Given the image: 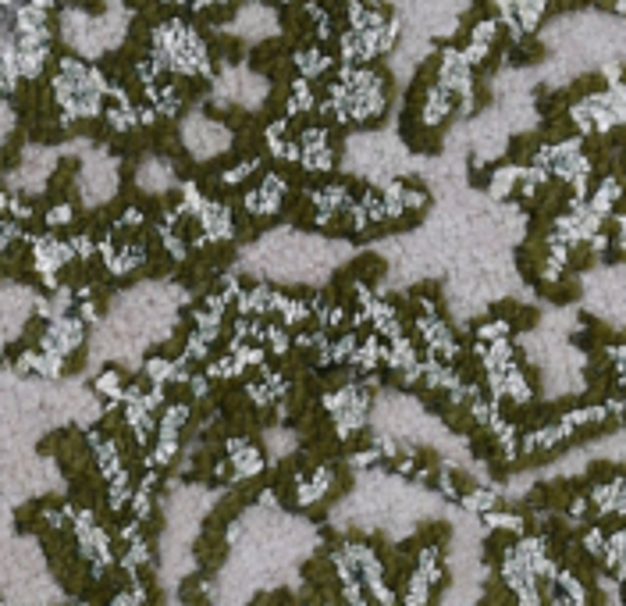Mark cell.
<instances>
[{
    "label": "cell",
    "mask_w": 626,
    "mask_h": 606,
    "mask_svg": "<svg viewBox=\"0 0 626 606\" xmlns=\"http://www.w3.org/2000/svg\"><path fill=\"white\" fill-rule=\"evenodd\" d=\"M335 485V475L332 468H313L310 475H299L295 478V507H313L321 503Z\"/></svg>",
    "instance_id": "ba28073f"
},
{
    "label": "cell",
    "mask_w": 626,
    "mask_h": 606,
    "mask_svg": "<svg viewBox=\"0 0 626 606\" xmlns=\"http://www.w3.org/2000/svg\"><path fill=\"white\" fill-rule=\"evenodd\" d=\"M7 204H11V196H7L4 189H0V211H7Z\"/></svg>",
    "instance_id": "ac0fdd59"
},
{
    "label": "cell",
    "mask_w": 626,
    "mask_h": 606,
    "mask_svg": "<svg viewBox=\"0 0 626 606\" xmlns=\"http://www.w3.org/2000/svg\"><path fill=\"white\" fill-rule=\"evenodd\" d=\"M200 229H203V242L228 240V236L235 232L231 211H228L225 204H218V200H207V207L200 211Z\"/></svg>",
    "instance_id": "9c48e42d"
},
{
    "label": "cell",
    "mask_w": 626,
    "mask_h": 606,
    "mask_svg": "<svg viewBox=\"0 0 626 606\" xmlns=\"http://www.w3.org/2000/svg\"><path fill=\"white\" fill-rule=\"evenodd\" d=\"M71 528H75V539H79L82 556H86L97 571L111 567L114 563V543H111V535L97 525V514H93V510H75Z\"/></svg>",
    "instance_id": "7a4b0ae2"
},
{
    "label": "cell",
    "mask_w": 626,
    "mask_h": 606,
    "mask_svg": "<svg viewBox=\"0 0 626 606\" xmlns=\"http://www.w3.org/2000/svg\"><path fill=\"white\" fill-rule=\"evenodd\" d=\"M285 200V182L278 175H264L257 189L246 193V211L249 214H275Z\"/></svg>",
    "instance_id": "52a82bcc"
},
{
    "label": "cell",
    "mask_w": 626,
    "mask_h": 606,
    "mask_svg": "<svg viewBox=\"0 0 626 606\" xmlns=\"http://www.w3.org/2000/svg\"><path fill=\"white\" fill-rule=\"evenodd\" d=\"M71 222V207L68 204H54L51 211H47V225L51 229H61V225H68Z\"/></svg>",
    "instance_id": "2e32d148"
},
{
    "label": "cell",
    "mask_w": 626,
    "mask_h": 606,
    "mask_svg": "<svg viewBox=\"0 0 626 606\" xmlns=\"http://www.w3.org/2000/svg\"><path fill=\"white\" fill-rule=\"evenodd\" d=\"M185 143H189V150H192L196 157H214V154L228 150L231 136H228V128L214 125V121L192 118L185 125Z\"/></svg>",
    "instance_id": "5b68a950"
},
{
    "label": "cell",
    "mask_w": 626,
    "mask_h": 606,
    "mask_svg": "<svg viewBox=\"0 0 626 606\" xmlns=\"http://www.w3.org/2000/svg\"><path fill=\"white\" fill-rule=\"evenodd\" d=\"M267 446H271V457H282V453H288L295 446V435L285 431V428H271L267 431Z\"/></svg>",
    "instance_id": "4fadbf2b"
},
{
    "label": "cell",
    "mask_w": 626,
    "mask_h": 606,
    "mask_svg": "<svg viewBox=\"0 0 626 606\" xmlns=\"http://www.w3.org/2000/svg\"><path fill=\"white\" fill-rule=\"evenodd\" d=\"M321 407L328 411V418L335 421V431L341 439H352L360 428H367L374 407H370V393L367 385H341L321 396Z\"/></svg>",
    "instance_id": "6da1fadb"
},
{
    "label": "cell",
    "mask_w": 626,
    "mask_h": 606,
    "mask_svg": "<svg viewBox=\"0 0 626 606\" xmlns=\"http://www.w3.org/2000/svg\"><path fill=\"white\" fill-rule=\"evenodd\" d=\"M86 339V321L75 317V314H64V317H54L40 339V350L43 354H54V357H71Z\"/></svg>",
    "instance_id": "277c9868"
},
{
    "label": "cell",
    "mask_w": 626,
    "mask_h": 606,
    "mask_svg": "<svg viewBox=\"0 0 626 606\" xmlns=\"http://www.w3.org/2000/svg\"><path fill=\"white\" fill-rule=\"evenodd\" d=\"M431 592H434V585L420 571H413L406 582V592H402V606H431Z\"/></svg>",
    "instance_id": "7c38bea8"
},
{
    "label": "cell",
    "mask_w": 626,
    "mask_h": 606,
    "mask_svg": "<svg viewBox=\"0 0 626 606\" xmlns=\"http://www.w3.org/2000/svg\"><path fill=\"white\" fill-rule=\"evenodd\" d=\"M68 260H75V253H71V246L64 240H57V236H33V268L43 279L47 289H61L57 286V271Z\"/></svg>",
    "instance_id": "3957f363"
},
{
    "label": "cell",
    "mask_w": 626,
    "mask_h": 606,
    "mask_svg": "<svg viewBox=\"0 0 626 606\" xmlns=\"http://www.w3.org/2000/svg\"><path fill=\"white\" fill-rule=\"evenodd\" d=\"M146 600V589L143 585H132V589H125V592H117L111 600V606H139Z\"/></svg>",
    "instance_id": "9a60e30c"
},
{
    "label": "cell",
    "mask_w": 626,
    "mask_h": 606,
    "mask_svg": "<svg viewBox=\"0 0 626 606\" xmlns=\"http://www.w3.org/2000/svg\"><path fill=\"white\" fill-rule=\"evenodd\" d=\"M249 172H257V161H242L238 168H228L221 179H225L228 185H238V182H246V175H249Z\"/></svg>",
    "instance_id": "e0dca14e"
},
{
    "label": "cell",
    "mask_w": 626,
    "mask_h": 606,
    "mask_svg": "<svg viewBox=\"0 0 626 606\" xmlns=\"http://www.w3.org/2000/svg\"><path fill=\"white\" fill-rule=\"evenodd\" d=\"M61 371H64V357H54V354H43V350H40V357H36V371H33V374L57 378Z\"/></svg>",
    "instance_id": "5bb4252c"
},
{
    "label": "cell",
    "mask_w": 626,
    "mask_h": 606,
    "mask_svg": "<svg viewBox=\"0 0 626 606\" xmlns=\"http://www.w3.org/2000/svg\"><path fill=\"white\" fill-rule=\"evenodd\" d=\"M0 606H7V603H4V600H0Z\"/></svg>",
    "instance_id": "d6986e66"
},
{
    "label": "cell",
    "mask_w": 626,
    "mask_h": 606,
    "mask_svg": "<svg viewBox=\"0 0 626 606\" xmlns=\"http://www.w3.org/2000/svg\"><path fill=\"white\" fill-rule=\"evenodd\" d=\"M185 418H189V407L185 403H171L168 411L161 414V421H157V439L161 442H178V431H182Z\"/></svg>",
    "instance_id": "30bf717a"
},
{
    "label": "cell",
    "mask_w": 626,
    "mask_h": 606,
    "mask_svg": "<svg viewBox=\"0 0 626 606\" xmlns=\"http://www.w3.org/2000/svg\"><path fill=\"white\" fill-rule=\"evenodd\" d=\"M93 389H97V396H104V400H107V407H114V403H125V393H128L117 371H100V374H97V382H93Z\"/></svg>",
    "instance_id": "8fae6325"
},
{
    "label": "cell",
    "mask_w": 626,
    "mask_h": 606,
    "mask_svg": "<svg viewBox=\"0 0 626 606\" xmlns=\"http://www.w3.org/2000/svg\"><path fill=\"white\" fill-rule=\"evenodd\" d=\"M228 464H231V475L235 478H253V475L264 471L267 460H264V453L249 439L235 435V439H228Z\"/></svg>",
    "instance_id": "8992f818"
}]
</instances>
